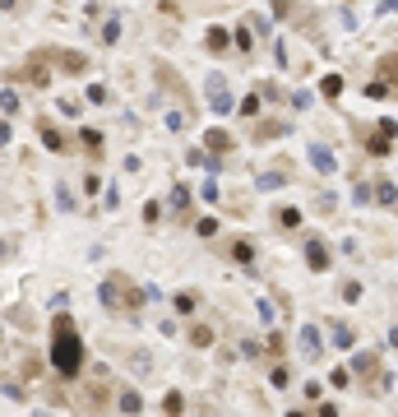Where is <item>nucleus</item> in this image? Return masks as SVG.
I'll use <instances>...</instances> for the list:
<instances>
[{
  "label": "nucleus",
  "instance_id": "nucleus-17",
  "mask_svg": "<svg viewBox=\"0 0 398 417\" xmlns=\"http://www.w3.org/2000/svg\"><path fill=\"white\" fill-rule=\"evenodd\" d=\"M320 93H324V98H343V79H338V75H324L320 79Z\"/></svg>",
  "mask_w": 398,
  "mask_h": 417
},
{
  "label": "nucleus",
  "instance_id": "nucleus-3",
  "mask_svg": "<svg viewBox=\"0 0 398 417\" xmlns=\"http://www.w3.org/2000/svg\"><path fill=\"white\" fill-rule=\"evenodd\" d=\"M19 79H23V84H32V89H51V51H32L28 56V65H23V70H19Z\"/></svg>",
  "mask_w": 398,
  "mask_h": 417
},
{
  "label": "nucleus",
  "instance_id": "nucleus-20",
  "mask_svg": "<svg viewBox=\"0 0 398 417\" xmlns=\"http://www.w3.org/2000/svg\"><path fill=\"white\" fill-rule=\"evenodd\" d=\"M255 135H260V139H274V135H287V125H283V121H264Z\"/></svg>",
  "mask_w": 398,
  "mask_h": 417
},
{
  "label": "nucleus",
  "instance_id": "nucleus-24",
  "mask_svg": "<svg viewBox=\"0 0 398 417\" xmlns=\"http://www.w3.org/2000/svg\"><path fill=\"white\" fill-rule=\"evenodd\" d=\"M278 223H283V228H301V214H296V209H278Z\"/></svg>",
  "mask_w": 398,
  "mask_h": 417
},
{
  "label": "nucleus",
  "instance_id": "nucleus-16",
  "mask_svg": "<svg viewBox=\"0 0 398 417\" xmlns=\"http://www.w3.org/2000/svg\"><path fill=\"white\" fill-rule=\"evenodd\" d=\"M334 343H338V348H352V343H357V334H352V329H348L343 320H334Z\"/></svg>",
  "mask_w": 398,
  "mask_h": 417
},
{
  "label": "nucleus",
  "instance_id": "nucleus-27",
  "mask_svg": "<svg viewBox=\"0 0 398 417\" xmlns=\"http://www.w3.org/2000/svg\"><path fill=\"white\" fill-rule=\"evenodd\" d=\"M231 37H236V51H241V56H245V51H250V42H255V37H250V28H236V33H231Z\"/></svg>",
  "mask_w": 398,
  "mask_h": 417
},
{
  "label": "nucleus",
  "instance_id": "nucleus-33",
  "mask_svg": "<svg viewBox=\"0 0 398 417\" xmlns=\"http://www.w3.org/2000/svg\"><path fill=\"white\" fill-rule=\"evenodd\" d=\"M199 237H214V232H218V218H199Z\"/></svg>",
  "mask_w": 398,
  "mask_h": 417
},
{
  "label": "nucleus",
  "instance_id": "nucleus-29",
  "mask_svg": "<svg viewBox=\"0 0 398 417\" xmlns=\"http://www.w3.org/2000/svg\"><path fill=\"white\" fill-rule=\"evenodd\" d=\"M158 218H162V204L149 200V204H144V223H158Z\"/></svg>",
  "mask_w": 398,
  "mask_h": 417
},
{
  "label": "nucleus",
  "instance_id": "nucleus-15",
  "mask_svg": "<svg viewBox=\"0 0 398 417\" xmlns=\"http://www.w3.org/2000/svg\"><path fill=\"white\" fill-rule=\"evenodd\" d=\"M231 260L250 264V260H255V246H250V241H231Z\"/></svg>",
  "mask_w": 398,
  "mask_h": 417
},
{
  "label": "nucleus",
  "instance_id": "nucleus-9",
  "mask_svg": "<svg viewBox=\"0 0 398 417\" xmlns=\"http://www.w3.org/2000/svg\"><path fill=\"white\" fill-rule=\"evenodd\" d=\"M204 149L209 154H231V135L227 130H204Z\"/></svg>",
  "mask_w": 398,
  "mask_h": 417
},
{
  "label": "nucleus",
  "instance_id": "nucleus-8",
  "mask_svg": "<svg viewBox=\"0 0 398 417\" xmlns=\"http://www.w3.org/2000/svg\"><path fill=\"white\" fill-rule=\"evenodd\" d=\"M310 163H315V172H338V163H334V149H324V144H310Z\"/></svg>",
  "mask_w": 398,
  "mask_h": 417
},
{
  "label": "nucleus",
  "instance_id": "nucleus-28",
  "mask_svg": "<svg viewBox=\"0 0 398 417\" xmlns=\"http://www.w3.org/2000/svg\"><path fill=\"white\" fill-rule=\"evenodd\" d=\"M162 413H167V417H181V394H167V399H162Z\"/></svg>",
  "mask_w": 398,
  "mask_h": 417
},
{
  "label": "nucleus",
  "instance_id": "nucleus-19",
  "mask_svg": "<svg viewBox=\"0 0 398 417\" xmlns=\"http://www.w3.org/2000/svg\"><path fill=\"white\" fill-rule=\"evenodd\" d=\"M171 209H176V214H185V209H190V190H185V185H176V190H171Z\"/></svg>",
  "mask_w": 398,
  "mask_h": 417
},
{
  "label": "nucleus",
  "instance_id": "nucleus-32",
  "mask_svg": "<svg viewBox=\"0 0 398 417\" xmlns=\"http://www.w3.org/2000/svg\"><path fill=\"white\" fill-rule=\"evenodd\" d=\"M19 111V98H15V89H5V121Z\"/></svg>",
  "mask_w": 398,
  "mask_h": 417
},
{
  "label": "nucleus",
  "instance_id": "nucleus-31",
  "mask_svg": "<svg viewBox=\"0 0 398 417\" xmlns=\"http://www.w3.org/2000/svg\"><path fill=\"white\" fill-rule=\"evenodd\" d=\"M176 311H181V315H190V311H195V293H181V297H176Z\"/></svg>",
  "mask_w": 398,
  "mask_h": 417
},
{
  "label": "nucleus",
  "instance_id": "nucleus-1",
  "mask_svg": "<svg viewBox=\"0 0 398 417\" xmlns=\"http://www.w3.org/2000/svg\"><path fill=\"white\" fill-rule=\"evenodd\" d=\"M51 367H56L61 380H75L79 371H84V339H79L70 315H56L51 320Z\"/></svg>",
  "mask_w": 398,
  "mask_h": 417
},
{
  "label": "nucleus",
  "instance_id": "nucleus-41",
  "mask_svg": "<svg viewBox=\"0 0 398 417\" xmlns=\"http://www.w3.org/2000/svg\"><path fill=\"white\" fill-rule=\"evenodd\" d=\"M37 417H51V413H37Z\"/></svg>",
  "mask_w": 398,
  "mask_h": 417
},
{
  "label": "nucleus",
  "instance_id": "nucleus-14",
  "mask_svg": "<svg viewBox=\"0 0 398 417\" xmlns=\"http://www.w3.org/2000/svg\"><path fill=\"white\" fill-rule=\"evenodd\" d=\"M79 139H84V149H88L93 158L102 154V135H97V130H93V125H84V135H79Z\"/></svg>",
  "mask_w": 398,
  "mask_h": 417
},
{
  "label": "nucleus",
  "instance_id": "nucleus-40",
  "mask_svg": "<svg viewBox=\"0 0 398 417\" xmlns=\"http://www.w3.org/2000/svg\"><path fill=\"white\" fill-rule=\"evenodd\" d=\"M287 417H306V413H301V408H292V413H287Z\"/></svg>",
  "mask_w": 398,
  "mask_h": 417
},
{
  "label": "nucleus",
  "instance_id": "nucleus-5",
  "mask_svg": "<svg viewBox=\"0 0 398 417\" xmlns=\"http://www.w3.org/2000/svg\"><path fill=\"white\" fill-rule=\"evenodd\" d=\"M306 264H310V269H320V274L329 269V246H324L320 237H310V241H306Z\"/></svg>",
  "mask_w": 398,
  "mask_h": 417
},
{
  "label": "nucleus",
  "instance_id": "nucleus-23",
  "mask_svg": "<svg viewBox=\"0 0 398 417\" xmlns=\"http://www.w3.org/2000/svg\"><path fill=\"white\" fill-rule=\"evenodd\" d=\"M287 380H292V376H287V367L278 362V367H274V376H269V385H274V389H287Z\"/></svg>",
  "mask_w": 398,
  "mask_h": 417
},
{
  "label": "nucleus",
  "instance_id": "nucleus-34",
  "mask_svg": "<svg viewBox=\"0 0 398 417\" xmlns=\"http://www.w3.org/2000/svg\"><path fill=\"white\" fill-rule=\"evenodd\" d=\"M348 380H352V376H348V371H343V367H338L334 376H329V385H338V389H348Z\"/></svg>",
  "mask_w": 398,
  "mask_h": 417
},
{
  "label": "nucleus",
  "instance_id": "nucleus-4",
  "mask_svg": "<svg viewBox=\"0 0 398 417\" xmlns=\"http://www.w3.org/2000/svg\"><path fill=\"white\" fill-rule=\"evenodd\" d=\"M375 125H380V130H375V135H366V154L370 158H384L389 149H394V139H398V125L394 121H375Z\"/></svg>",
  "mask_w": 398,
  "mask_h": 417
},
{
  "label": "nucleus",
  "instance_id": "nucleus-26",
  "mask_svg": "<svg viewBox=\"0 0 398 417\" xmlns=\"http://www.w3.org/2000/svg\"><path fill=\"white\" fill-rule=\"evenodd\" d=\"M116 37H121V19H107V28H102V42H116Z\"/></svg>",
  "mask_w": 398,
  "mask_h": 417
},
{
  "label": "nucleus",
  "instance_id": "nucleus-18",
  "mask_svg": "<svg viewBox=\"0 0 398 417\" xmlns=\"http://www.w3.org/2000/svg\"><path fill=\"white\" fill-rule=\"evenodd\" d=\"M190 343H195V348H209V343H214V329H209V324H195V329H190Z\"/></svg>",
  "mask_w": 398,
  "mask_h": 417
},
{
  "label": "nucleus",
  "instance_id": "nucleus-35",
  "mask_svg": "<svg viewBox=\"0 0 398 417\" xmlns=\"http://www.w3.org/2000/svg\"><path fill=\"white\" fill-rule=\"evenodd\" d=\"M260 111V98H241V116H255Z\"/></svg>",
  "mask_w": 398,
  "mask_h": 417
},
{
  "label": "nucleus",
  "instance_id": "nucleus-25",
  "mask_svg": "<svg viewBox=\"0 0 398 417\" xmlns=\"http://www.w3.org/2000/svg\"><path fill=\"white\" fill-rule=\"evenodd\" d=\"M88 403L102 413V403H107V385H93V389H88Z\"/></svg>",
  "mask_w": 398,
  "mask_h": 417
},
{
  "label": "nucleus",
  "instance_id": "nucleus-2",
  "mask_svg": "<svg viewBox=\"0 0 398 417\" xmlns=\"http://www.w3.org/2000/svg\"><path fill=\"white\" fill-rule=\"evenodd\" d=\"M97 297H102V306H107L111 315H135V311L144 306V293H139L125 274H111L107 283H102V293H97Z\"/></svg>",
  "mask_w": 398,
  "mask_h": 417
},
{
  "label": "nucleus",
  "instance_id": "nucleus-11",
  "mask_svg": "<svg viewBox=\"0 0 398 417\" xmlns=\"http://www.w3.org/2000/svg\"><path fill=\"white\" fill-rule=\"evenodd\" d=\"M46 51H51V46H46ZM51 61H61V70H70V75H79V70H84V56H75V51H51Z\"/></svg>",
  "mask_w": 398,
  "mask_h": 417
},
{
  "label": "nucleus",
  "instance_id": "nucleus-37",
  "mask_svg": "<svg viewBox=\"0 0 398 417\" xmlns=\"http://www.w3.org/2000/svg\"><path fill=\"white\" fill-rule=\"evenodd\" d=\"M320 417H338V408L334 403H320Z\"/></svg>",
  "mask_w": 398,
  "mask_h": 417
},
{
  "label": "nucleus",
  "instance_id": "nucleus-38",
  "mask_svg": "<svg viewBox=\"0 0 398 417\" xmlns=\"http://www.w3.org/2000/svg\"><path fill=\"white\" fill-rule=\"evenodd\" d=\"M380 10H384V15H394V10H398V0H384Z\"/></svg>",
  "mask_w": 398,
  "mask_h": 417
},
{
  "label": "nucleus",
  "instance_id": "nucleus-13",
  "mask_svg": "<svg viewBox=\"0 0 398 417\" xmlns=\"http://www.w3.org/2000/svg\"><path fill=\"white\" fill-rule=\"evenodd\" d=\"M139 408H144V399H139V389H121V413H130V417H135Z\"/></svg>",
  "mask_w": 398,
  "mask_h": 417
},
{
  "label": "nucleus",
  "instance_id": "nucleus-7",
  "mask_svg": "<svg viewBox=\"0 0 398 417\" xmlns=\"http://www.w3.org/2000/svg\"><path fill=\"white\" fill-rule=\"evenodd\" d=\"M204 46H209V51H214V56H222V51H227V46H236V37H231L227 28H209V33H204Z\"/></svg>",
  "mask_w": 398,
  "mask_h": 417
},
{
  "label": "nucleus",
  "instance_id": "nucleus-21",
  "mask_svg": "<svg viewBox=\"0 0 398 417\" xmlns=\"http://www.w3.org/2000/svg\"><path fill=\"white\" fill-rule=\"evenodd\" d=\"M375 195H380V200H375V204H394V200H398L394 181H380V185H375Z\"/></svg>",
  "mask_w": 398,
  "mask_h": 417
},
{
  "label": "nucleus",
  "instance_id": "nucleus-30",
  "mask_svg": "<svg viewBox=\"0 0 398 417\" xmlns=\"http://www.w3.org/2000/svg\"><path fill=\"white\" fill-rule=\"evenodd\" d=\"M185 121H190L185 111H167V130H185Z\"/></svg>",
  "mask_w": 398,
  "mask_h": 417
},
{
  "label": "nucleus",
  "instance_id": "nucleus-6",
  "mask_svg": "<svg viewBox=\"0 0 398 417\" xmlns=\"http://www.w3.org/2000/svg\"><path fill=\"white\" fill-rule=\"evenodd\" d=\"M301 353H306V357H320L324 353V334L315 329V324H301Z\"/></svg>",
  "mask_w": 398,
  "mask_h": 417
},
{
  "label": "nucleus",
  "instance_id": "nucleus-10",
  "mask_svg": "<svg viewBox=\"0 0 398 417\" xmlns=\"http://www.w3.org/2000/svg\"><path fill=\"white\" fill-rule=\"evenodd\" d=\"M37 135H42V144H46V149H56V154L65 149V135H61V130H56L51 121H37Z\"/></svg>",
  "mask_w": 398,
  "mask_h": 417
},
{
  "label": "nucleus",
  "instance_id": "nucleus-12",
  "mask_svg": "<svg viewBox=\"0 0 398 417\" xmlns=\"http://www.w3.org/2000/svg\"><path fill=\"white\" fill-rule=\"evenodd\" d=\"M209 89H214V98H209V102H214V111H231V93L222 89V79H209Z\"/></svg>",
  "mask_w": 398,
  "mask_h": 417
},
{
  "label": "nucleus",
  "instance_id": "nucleus-39",
  "mask_svg": "<svg viewBox=\"0 0 398 417\" xmlns=\"http://www.w3.org/2000/svg\"><path fill=\"white\" fill-rule=\"evenodd\" d=\"M389 343H394V348H398V329H389Z\"/></svg>",
  "mask_w": 398,
  "mask_h": 417
},
{
  "label": "nucleus",
  "instance_id": "nucleus-36",
  "mask_svg": "<svg viewBox=\"0 0 398 417\" xmlns=\"http://www.w3.org/2000/svg\"><path fill=\"white\" fill-rule=\"evenodd\" d=\"M269 353H274V357H283V353H287V343H283V334H274V339H269Z\"/></svg>",
  "mask_w": 398,
  "mask_h": 417
},
{
  "label": "nucleus",
  "instance_id": "nucleus-22",
  "mask_svg": "<svg viewBox=\"0 0 398 417\" xmlns=\"http://www.w3.org/2000/svg\"><path fill=\"white\" fill-rule=\"evenodd\" d=\"M352 367H357V376H375V367H380V362H375V357H357V362H352Z\"/></svg>",
  "mask_w": 398,
  "mask_h": 417
}]
</instances>
